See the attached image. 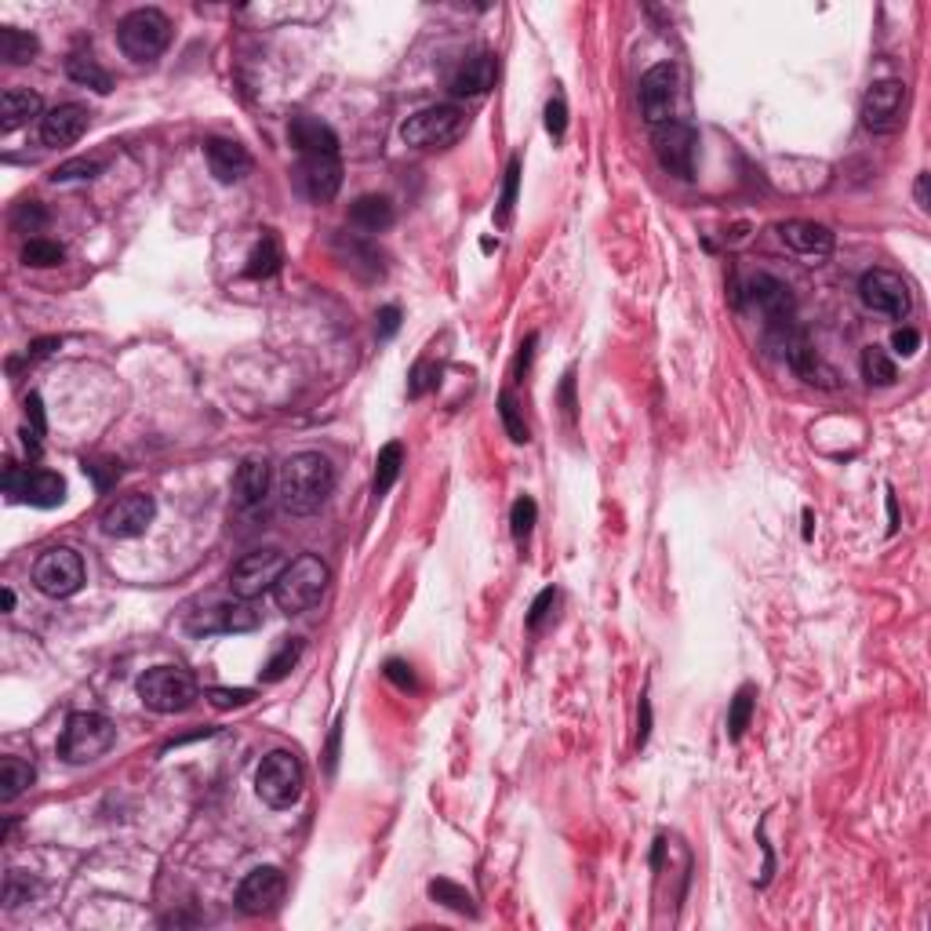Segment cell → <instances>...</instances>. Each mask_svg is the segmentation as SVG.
<instances>
[{
	"mask_svg": "<svg viewBox=\"0 0 931 931\" xmlns=\"http://www.w3.org/2000/svg\"><path fill=\"white\" fill-rule=\"evenodd\" d=\"M335 488V470L317 451H299L281 470V506L295 517H310L328 502Z\"/></svg>",
	"mask_w": 931,
	"mask_h": 931,
	"instance_id": "6da1fadb",
	"label": "cell"
},
{
	"mask_svg": "<svg viewBox=\"0 0 931 931\" xmlns=\"http://www.w3.org/2000/svg\"><path fill=\"white\" fill-rule=\"evenodd\" d=\"M328 582H331L328 564L317 553H302V557L288 561V568L281 571V579L273 586V601H277V608L284 615H302V611H310L313 604L321 601Z\"/></svg>",
	"mask_w": 931,
	"mask_h": 931,
	"instance_id": "7a4b0ae2",
	"label": "cell"
},
{
	"mask_svg": "<svg viewBox=\"0 0 931 931\" xmlns=\"http://www.w3.org/2000/svg\"><path fill=\"white\" fill-rule=\"evenodd\" d=\"M113 742H117V728H113L110 717L88 710L73 713L70 721H66V728H62L59 757L66 764H91L99 761L102 753H110Z\"/></svg>",
	"mask_w": 931,
	"mask_h": 931,
	"instance_id": "3957f363",
	"label": "cell"
},
{
	"mask_svg": "<svg viewBox=\"0 0 931 931\" xmlns=\"http://www.w3.org/2000/svg\"><path fill=\"white\" fill-rule=\"evenodd\" d=\"M117 44L131 62H153L171 44V22L157 8L128 11L117 26Z\"/></svg>",
	"mask_w": 931,
	"mask_h": 931,
	"instance_id": "277c9868",
	"label": "cell"
},
{
	"mask_svg": "<svg viewBox=\"0 0 931 931\" xmlns=\"http://www.w3.org/2000/svg\"><path fill=\"white\" fill-rule=\"evenodd\" d=\"M139 699L153 713H182L197 702V681L182 666H153L139 677Z\"/></svg>",
	"mask_w": 931,
	"mask_h": 931,
	"instance_id": "5b68a950",
	"label": "cell"
},
{
	"mask_svg": "<svg viewBox=\"0 0 931 931\" xmlns=\"http://www.w3.org/2000/svg\"><path fill=\"white\" fill-rule=\"evenodd\" d=\"M302 786H306V771L302 761L291 750H273L262 757L259 775H255V790L270 808H291L299 804Z\"/></svg>",
	"mask_w": 931,
	"mask_h": 931,
	"instance_id": "8992f818",
	"label": "cell"
},
{
	"mask_svg": "<svg viewBox=\"0 0 931 931\" xmlns=\"http://www.w3.org/2000/svg\"><path fill=\"white\" fill-rule=\"evenodd\" d=\"M462 131H466V113L459 106H430L411 113L401 128V139L415 150H441L462 139Z\"/></svg>",
	"mask_w": 931,
	"mask_h": 931,
	"instance_id": "52a82bcc",
	"label": "cell"
},
{
	"mask_svg": "<svg viewBox=\"0 0 931 931\" xmlns=\"http://www.w3.org/2000/svg\"><path fill=\"white\" fill-rule=\"evenodd\" d=\"M33 586L44 593V597H73V593L84 586V561L81 553L70 550V546H55V550L41 553L37 564H33Z\"/></svg>",
	"mask_w": 931,
	"mask_h": 931,
	"instance_id": "ba28073f",
	"label": "cell"
},
{
	"mask_svg": "<svg viewBox=\"0 0 931 931\" xmlns=\"http://www.w3.org/2000/svg\"><path fill=\"white\" fill-rule=\"evenodd\" d=\"M288 568L281 550H251L241 561L230 568V590L241 601H255L262 593H270L281 579V571Z\"/></svg>",
	"mask_w": 931,
	"mask_h": 931,
	"instance_id": "9c48e42d",
	"label": "cell"
},
{
	"mask_svg": "<svg viewBox=\"0 0 931 931\" xmlns=\"http://www.w3.org/2000/svg\"><path fill=\"white\" fill-rule=\"evenodd\" d=\"M4 491H8L15 502H30V506H41L51 510L66 499V481L59 473L51 470H30V466H15V462H4Z\"/></svg>",
	"mask_w": 931,
	"mask_h": 931,
	"instance_id": "30bf717a",
	"label": "cell"
},
{
	"mask_svg": "<svg viewBox=\"0 0 931 931\" xmlns=\"http://www.w3.org/2000/svg\"><path fill=\"white\" fill-rule=\"evenodd\" d=\"M651 146H655V157H659L662 171H670V175H677V179H691V175H695L699 135H695L691 124H681V121L662 124V128H655Z\"/></svg>",
	"mask_w": 931,
	"mask_h": 931,
	"instance_id": "8fae6325",
	"label": "cell"
},
{
	"mask_svg": "<svg viewBox=\"0 0 931 931\" xmlns=\"http://www.w3.org/2000/svg\"><path fill=\"white\" fill-rule=\"evenodd\" d=\"M153 517H157V502H153V495L131 491V495H117V499L102 510L99 524L110 539H135V535H142V531L150 528Z\"/></svg>",
	"mask_w": 931,
	"mask_h": 931,
	"instance_id": "7c38bea8",
	"label": "cell"
},
{
	"mask_svg": "<svg viewBox=\"0 0 931 931\" xmlns=\"http://www.w3.org/2000/svg\"><path fill=\"white\" fill-rule=\"evenodd\" d=\"M637 99H641V113L651 128H662V124L673 121V106H677V70L670 62H659L651 66L641 77V88H637Z\"/></svg>",
	"mask_w": 931,
	"mask_h": 931,
	"instance_id": "4fadbf2b",
	"label": "cell"
},
{
	"mask_svg": "<svg viewBox=\"0 0 931 931\" xmlns=\"http://www.w3.org/2000/svg\"><path fill=\"white\" fill-rule=\"evenodd\" d=\"M859 295H862V302H866V310L884 313V317H906V313L913 310L910 284L902 281L899 273H891V270L862 273Z\"/></svg>",
	"mask_w": 931,
	"mask_h": 931,
	"instance_id": "5bb4252c",
	"label": "cell"
},
{
	"mask_svg": "<svg viewBox=\"0 0 931 931\" xmlns=\"http://www.w3.org/2000/svg\"><path fill=\"white\" fill-rule=\"evenodd\" d=\"M284 888H288V881H284V873L277 866H255L237 888V910L248 913V917L277 910V902L284 899Z\"/></svg>",
	"mask_w": 931,
	"mask_h": 931,
	"instance_id": "9a60e30c",
	"label": "cell"
},
{
	"mask_svg": "<svg viewBox=\"0 0 931 931\" xmlns=\"http://www.w3.org/2000/svg\"><path fill=\"white\" fill-rule=\"evenodd\" d=\"M902 106H906V84L877 81L866 91V99H862V124L870 131H877V135H888V131L899 128Z\"/></svg>",
	"mask_w": 931,
	"mask_h": 931,
	"instance_id": "2e32d148",
	"label": "cell"
},
{
	"mask_svg": "<svg viewBox=\"0 0 931 931\" xmlns=\"http://www.w3.org/2000/svg\"><path fill=\"white\" fill-rule=\"evenodd\" d=\"M746 302H750L753 310L761 313L768 324H786L793 317L790 288H786L779 277H771V273H757V277L746 281Z\"/></svg>",
	"mask_w": 931,
	"mask_h": 931,
	"instance_id": "e0dca14e",
	"label": "cell"
},
{
	"mask_svg": "<svg viewBox=\"0 0 931 931\" xmlns=\"http://www.w3.org/2000/svg\"><path fill=\"white\" fill-rule=\"evenodd\" d=\"M259 626V611L251 608V601H222L211 611H201L190 622L193 633H248Z\"/></svg>",
	"mask_w": 931,
	"mask_h": 931,
	"instance_id": "ac0fdd59",
	"label": "cell"
},
{
	"mask_svg": "<svg viewBox=\"0 0 931 931\" xmlns=\"http://www.w3.org/2000/svg\"><path fill=\"white\" fill-rule=\"evenodd\" d=\"M495 77H499V62H495V55L481 51V55L466 59L459 70L451 73L448 91L459 95V99H477V95H488L495 88Z\"/></svg>",
	"mask_w": 931,
	"mask_h": 931,
	"instance_id": "d6986e66",
	"label": "cell"
},
{
	"mask_svg": "<svg viewBox=\"0 0 931 931\" xmlns=\"http://www.w3.org/2000/svg\"><path fill=\"white\" fill-rule=\"evenodd\" d=\"M88 131V110L77 106V102H66V106H55L41 117V139L44 146H73Z\"/></svg>",
	"mask_w": 931,
	"mask_h": 931,
	"instance_id": "ffe728a7",
	"label": "cell"
},
{
	"mask_svg": "<svg viewBox=\"0 0 931 931\" xmlns=\"http://www.w3.org/2000/svg\"><path fill=\"white\" fill-rule=\"evenodd\" d=\"M204 157H208L211 175L219 182H241L251 171V153L237 139H208L204 142Z\"/></svg>",
	"mask_w": 931,
	"mask_h": 931,
	"instance_id": "44dd1931",
	"label": "cell"
},
{
	"mask_svg": "<svg viewBox=\"0 0 931 931\" xmlns=\"http://www.w3.org/2000/svg\"><path fill=\"white\" fill-rule=\"evenodd\" d=\"M342 186V164L339 157H302V190L317 204L335 201Z\"/></svg>",
	"mask_w": 931,
	"mask_h": 931,
	"instance_id": "7402d4cb",
	"label": "cell"
},
{
	"mask_svg": "<svg viewBox=\"0 0 931 931\" xmlns=\"http://www.w3.org/2000/svg\"><path fill=\"white\" fill-rule=\"evenodd\" d=\"M288 135L302 157H339V135L317 117H295Z\"/></svg>",
	"mask_w": 931,
	"mask_h": 931,
	"instance_id": "603a6c76",
	"label": "cell"
},
{
	"mask_svg": "<svg viewBox=\"0 0 931 931\" xmlns=\"http://www.w3.org/2000/svg\"><path fill=\"white\" fill-rule=\"evenodd\" d=\"M266 491H270V462L251 455L233 473V502L241 510H255V506H262Z\"/></svg>",
	"mask_w": 931,
	"mask_h": 931,
	"instance_id": "cb8c5ba5",
	"label": "cell"
},
{
	"mask_svg": "<svg viewBox=\"0 0 931 931\" xmlns=\"http://www.w3.org/2000/svg\"><path fill=\"white\" fill-rule=\"evenodd\" d=\"M782 244H790L793 251L801 255H830L833 251V233L822 226V222H808V219H790L779 226Z\"/></svg>",
	"mask_w": 931,
	"mask_h": 931,
	"instance_id": "d4e9b609",
	"label": "cell"
},
{
	"mask_svg": "<svg viewBox=\"0 0 931 931\" xmlns=\"http://www.w3.org/2000/svg\"><path fill=\"white\" fill-rule=\"evenodd\" d=\"M33 117H41V95L30 88H19V84L4 88V95H0V131L11 135L22 124H30Z\"/></svg>",
	"mask_w": 931,
	"mask_h": 931,
	"instance_id": "484cf974",
	"label": "cell"
},
{
	"mask_svg": "<svg viewBox=\"0 0 931 931\" xmlns=\"http://www.w3.org/2000/svg\"><path fill=\"white\" fill-rule=\"evenodd\" d=\"M350 222L364 233H379L393 222V204L386 197H379V193H364V197L353 201Z\"/></svg>",
	"mask_w": 931,
	"mask_h": 931,
	"instance_id": "4316f807",
	"label": "cell"
},
{
	"mask_svg": "<svg viewBox=\"0 0 931 931\" xmlns=\"http://www.w3.org/2000/svg\"><path fill=\"white\" fill-rule=\"evenodd\" d=\"M33 779H37V771H33L30 761H22V757H4V761H0V801L11 804L15 797H22V793L33 786Z\"/></svg>",
	"mask_w": 931,
	"mask_h": 931,
	"instance_id": "83f0119b",
	"label": "cell"
},
{
	"mask_svg": "<svg viewBox=\"0 0 931 931\" xmlns=\"http://www.w3.org/2000/svg\"><path fill=\"white\" fill-rule=\"evenodd\" d=\"M790 364H793V371L801 375V379H808V382H819V386H837V375H833V368H826V364L819 361V353L811 350L808 342H793L790 346Z\"/></svg>",
	"mask_w": 931,
	"mask_h": 931,
	"instance_id": "f1b7e54d",
	"label": "cell"
},
{
	"mask_svg": "<svg viewBox=\"0 0 931 931\" xmlns=\"http://www.w3.org/2000/svg\"><path fill=\"white\" fill-rule=\"evenodd\" d=\"M37 51H41V44H37L33 33L15 30V26L0 30V59L8 62V66H26V62H33Z\"/></svg>",
	"mask_w": 931,
	"mask_h": 931,
	"instance_id": "f546056e",
	"label": "cell"
},
{
	"mask_svg": "<svg viewBox=\"0 0 931 931\" xmlns=\"http://www.w3.org/2000/svg\"><path fill=\"white\" fill-rule=\"evenodd\" d=\"M401 466H404V448L397 441H390L379 451V459H375V481H371V495H375V499H382V495L397 484Z\"/></svg>",
	"mask_w": 931,
	"mask_h": 931,
	"instance_id": "4dcf8cb0",
	"label": "cell"
},
{
	"mask_svg": "<svg viewBox=\"0 0 931 931\" xmlns=\"http://www.w3.org/2000/svg\"><path fill=\"white\" fill-rule=\"evenodd\" d=\"M277 270H281V241L266 230L248 255V277H273Z\"/></svg>",
	"mask_w": 931,
	"mask_h": 931,
	"instance_id": "1f68e13d",
	"label": "cell"
},
{
	"mask_svg": "<svg viewBox=\"0 0 931 931\" xmlns=\"http://www.w3.org/2000/svg\"><path fill=\"white\" fill-rule=\"evenodd\" d=\"M66 73H70V81L84 84V88H95L99 95H106V91L113 88L110 73L102 70V66L91 59V55H70V62H66Z\"/></svg>",
	"mask_w": 931,
	"mask_h": 931,
	"instance_id": "d6a6232c",
	"label": "cell"
},
{
	"mask_svg": "<svg viewBox=\"0 0 931 931\" xmlns=\"http://www.w3.org/2000/svg\"><path fill=\"white\" fill-rule=\"evenodd\" d=\"M299 655H302V641L299 637H284L281 641V648L273 651V659L262 666V681L266 684H277V681H284L291 670H295V662H299Z\"/></svg>",
	"mask_w": 931,
	"mask_h": 931,
	"instance_id": "836d02e7",
	"label": "cell"
},
{
	"mask_svg": "<svg viewBox=\"0 0 931 931\" xmlns=\"http://www.w3.org/2000/svg\"><path fill=\"white\" fill-rule=\"evenodd\" d=\"M862 379L870 382V386H891V382L899 379L895 361H891L881 346H866V350H862Z\"/></svg>",
	"mask_w": 931,
	"mask_h": 931,
	"instance_id": "e575fe53",
	"label": "cell"
},
{
	"mask_svg": "<svg viewBox=\"0 0 931 931\" xmlns=\"http://www.w3.org/2000/svg\"><path fill=\"white\" fill-rule=\"evenodd\" d=\"M430 899L448 906V910L462 913V917H477V906H473V895L466 888L451 881H430Z\"/></svg>",
	"mask_w": 931,
	"mask_h": 931,
	"instance_id": "d590c367",
	"label": "cell"
},
{
	"mask_svg": "<svg viewBox=\"0 0 931 931\" xmlns=\"http://www.w3.org/2000/svg\"><path fill=\"white\" fill-rule=\"evenodd\" d=\"M62 259H66V251H62V244L44 241V237H33V241L26 244V248H22V262H26V266H37V270L59 266Z\"/></svg>",
	"mask_w": 931,
	"mask_h": 931,
	"instance_id": "8d00e7d4",
	"label": "cell"
},
{
	"mask_svg": "<svg viewBox=\"0 0 931 931\" xmlns=\"http://www.w3.org/2000/svg\"><path fill=\"white\" fill-rule=\"evenodd\" d=\"M499 415H502V426H506V437H510L513 444H528L531 441L528 422H524L521 408H517V401H513L510 393H502V397H499Z\"/></svg>",
	"mask_w": 931,
	"mask_h": 931,
	"instance_id": "74e56055",
	"label": "cell"
},
{
	"mask_svg": "<svg viewBox=\"0 0 931 931\" xmlns=\"http://www.w3.org/2000/svg\"><path fill=\"white\" fill-rule=\"evenodd\" d=\"M750 717H753V688H739V695L731 699V710H728V735L731 739H742V735H746Z\"/></svg>",
	"mask_w": 931,
	"mask_h": 931,
	"instance_id": "f35d334b",
	"label": "cell"
},
{
	"mask_svg": "<svg viewBox=\"0 0 931 931\" xmlns=\"http://www.w3.org/2000/svg\"><path fill=\"white\" fill-rule=\"evenodd\" d=\"M535 517H539V506H535V499H531V495H521V499L513 502V510H510L513 539H517V542L528 539L531 528H535Z\"/></svg>",
	"mask_w": 931,
	"mask_h": 931,
	"instance_id": "ab89813d",
	"label": "cell"
},
{
	"mask_svg": "<svg viewBox=\"0 0 931 931\" xmlns=\"http://www.w3.org/2000/svg\"><path fill=\"white\" fill-rule=\"evenodd\" d=\"M102 171V161H91V157H77V161H66L51 171L55 182H73V179H95Z\"/></svg>",
	"mask_w": 931,
	"mask_h": 931,
	"instance_id": "60d3db41",
	"label": "cell"
},
{
	"mask_svg": "<svg viewBox=\"0 0 931 931\" xmlns=\"http://www.w3.org/2000/svg\"><path fill=\"white\" fill-rule=\"evenodd\" d=\"M48 222V215H44V208L37 201H26L15 208V215H11V226L19 233H37Z\"/></svg>",
	"mask_w": 931,
	"mask_h": 931,
	"instance_id": "b9f144b4",
	"label": "cell"
},
{
	"mask_svg": "<svg viewBox=\"0 0 931 931\" xmlns=\"http://www.w3.org/2000/svg\"><path fill=\"white\" fill-rule=\"evenodd\" d=\"M33 895V881L26 877L22 870H11L8 881H4V902H8V910H15V906H22V902H30Z\"/></svg>",
	"mask_w": 931,
	"mask_h": 931,
	"instance_id": "7bdbcfd3",
	"label": "cell"
},
{
	"mask_svg": "<svg viewBox=\"0 0 931 931\" xmlns=\"http://www.w3.org/2000/svg\"><path fill=\"white\" fill-rule=\"evenodd\" d=\"M208 699H211V706H219V710H233V706H248V702L255 699V691L251 688H211Z\"/></svg>",
	"mask_w": 931,
	"mask_h": 931,
	"instance_id": "ee69618b",
	"label": "cell"
},
{
	"mask_svg": "<svg viewBox=\"0 0 931 931\" xmlns=\"http://www.w3.org/2000/svg\"><path fill=\"white\" fill-rule=\"evenodd\" d=\"M517 179H521V157H513L510 168H506V190H502L499 215H495L499 222L510 219V208H513V201H517Z\"/></svg>",
	"mask_w": 931,
	"mask_h": 931,
	"instance_id": "f6af8a7d",
	"label": "cell"
},
{
	"mask_svg": "<svg viewBox=\"0 0 931 931\" xmlns=\"http://www.w3.org/2000/svg\"><path fill=\"white\" fill-rule=\"evenodd\" d=\"M84 473L95 481V488L106 491L117 477H121V462H95L91 459V462H84Z\"/></svg>",
	"mask_w": 931,
	"mask_h": 931,
	"instance_id": "bcb514c9",
	"label": "cell"
},
{
	"mask_svg": "<svg viewBox=\"0 0 931 931\" xmlns=\"http://www.w3.org/2000/svg\"><path fill=\"white\" fill-rule=\"evenodd\" d=\"M546 131H550L553 139H564V131H568V106H564V99L546 102Z\"/></svg>",
	"mask_w": 931,
	"mask_h": 931,
	"instance_id": "7dc6e473",
	"label": "cell"
},
{
	"mask_svg": "<svg viewBox=\"0 0 931 931\" xmlns=\"http://www.w3.org/2000/svg\"><path fill=\"white\" fill-rule=\"evenodd\" d=\"M433 382H437V368H433L430 361H419V364H415V371H411L408 393H411V397H422V393L430 390Z\"/></svg>",
	"mask_w": 931,
	"mask_h": 931,
	"instance_id": "c3c4849f",
	"label": "cell"
},
{
	"mask_svg": "<svg viewBox=\"0 0 931 931\" xmlns=\"http://www.w3.org/2000/svg\"><path fill=\"white\" fill-rule=\"evenodd\" d=\"M553 601H557V590H553V586H550V590H542L539 597H535V604H531V611H528V626H531V630H535V626H539V622L550 615Z\"/></svg>",
	"mask_w": 931,
	"mask_h": 931,
	"instance_id": "681fc988",
	"label": "cell"
},
{
	"mask_svg": "<svg viewBox=\"0 0 931 931\" xmlns=\"http://www.w3.org/2000/svg\"><path fill=\"white\" fill-rule=\"evenodd\" d=\"M891 346H895V353H902V357H913V353L921 350V335L913 328H899L891 335Z\"/></svg>",
	"mask_w": 931,
	"mask_h": 931,
	"instance_id": "f907efd6",
	"label": "cell"
},
{
	"mask_svg": "<svg viewBox=\"0 0 931 931\" xmlns=\"http://www.w3.org/2000/svg\"><path fill=\"white\" fill-rule=\"evenodd\" d=\"M386 677H390V681L397 684V688H404V691H408V688H415V677H411V666H404V662H397V659H393L390 666H386Z\"/></svg>",
	"mask_w": 931,
	"mask_h": 931,
	"instance_id": "816d5d0a",
	"label": "cell"
},
{
	"mask_svg": "<svg viewBox=\"0 0 931 931\" xmlns=\"http://www.w3.org/2000/svg\"><path fill=\"white\" fill-rule=\"evenodd\" d=\"M26 415H30V430L44 437V404H41V397H37V393H30V397H26Z\"/></svg>",
	"mask_w": 931,
	"mask_h": 931,
	"instance_id": "f5cc1de1",
	"label": "cell"
},
{
	"mask_svg": "<svg viewBox=\"0 0 931 931\" xmlns=\"http://www.w3.org/2000/svg\"><path fill=\"white\" fill-rule=\"evenodd\" d=\"M59 346H62V339H37V342H30L26 357H30V361H44V357H51Z\"/></svg>",
	"mask_w": 931,
	"mask_h": 931,
	"instance_id": "db71d44e",
	"label": "cell"
},
{
	"mask_svg": "<svg viewBox=\"0 0 931 931\" xmlns=\"http://www.w3.org/2000/svg\"><path fill=\"white\" fill-rule=\"evenodd\" d=\"M379 335L386 339V335H393L397 331V324H401V310L397 306H386V310H379Z\"/></svg>",
	"mask_w": 931,
	"mask_h": 931,
	"instance_id": "11a10c76",
	"label": "cell"
},
{
	"mask_svg": "<svg viewBox=\"0 0 931 931\" xmlns=\"http://www.w3.org/2000/svg\"><path fill=\"white\" fill-rule=\"evenodd\" d=\"M913 197H917V208L928 211V175H917V186H913Z\"/></svg>",
	"mask_w": 931,
	"mask_h": 931,
	"instance_id": "9f6ffc18",
	"label": "cell"
},
{
	"mask_svg": "<svg viewBox=\"0 0 931 931\" xmlns=\"http://www.w3.org/2000/svg\"><path fill=\"white\" fill-rule=\"evenodd\" d=\"M339 735H342V724H335L331 742H328V771H335V761H339Z\"/></svg>",
	"mask_w": 931,
	"mask_h": 931,
	"instance_id": "6f0895ef",
	"label": "cell"
},
{
	"mask_svg": "<svg viewBox=\"0 0 931 931\" xmlns=\"http://www.w3.org/2000/svg\"><path fill=\"white\" fill-rule=\"evenodd\" d=\"M0 597H4V611L15 608V593H11V586H4V590H0Z\"/></svg>",
	"mask_w": 931,
	"mask_h": 931,
	"instance_id": "680465c9",
	"label": "cell"
}]
</instances>
